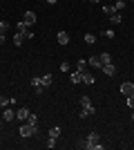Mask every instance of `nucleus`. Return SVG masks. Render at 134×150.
I'll list each match as a JSON object with an SVG mask.
<instances>
[{
  "instance_id": "obj_5",
  "label": "nucleus",
  "mask_w": 134,
  "mask_h": 150,
  "mask_svg": "<svg viewBox=\"0 0 134 150\" xmlns=\"http://www.w3.org/2000/svg\"><path fill=\"white\" fill-rule=\"evenodd\" d=\"M27 117H29V108H18L16 119H18V121H27Z\"/></svg>"
},
{
  "instance_id": "obj_15",
  "label": "nucleus",
  "mask_w": 134,
  "mask_h": 150,
  "mask_svg": "<svg viewBox=\"0 0 134 150\" xmlns=\"http://www.w3.org/2000/svg\"><path fill=\"white\" fill-rule=\"evenodd\" d=\"M22 40H25V36H22V34H18V31H16V34H13V45L18 47V45H22Z\"/></svg>"
},
{
  "instance_id": "obj_17",
  "label": "nucleus",
  "mask_w": 134,
  "mask_h": 150,
  "mask_svg": "<svg viewBox=\"0 0 134 150\" xmlns=\"http://www.w3.org/2000/svg\"><path fill=\"white\" fill-rule=\"evenodd\" d=\"M16 29H18V34H22V36H25L27 31H29V27H27L25 23H22V20H20V23H18V27H16Z\"/></svg>"
},
{
  "instance_id": "obj_7",
  "label": "nucleus",
  "mask_w": 134,
  "mask_h": 150,
  "mask_svg": "<svg viewBox=\"0 0 134 150\" xmlns=\"http://www.w3.org/2000/svg\"><path fill=\"white\" fill-rule=\"evenodd\" d=\"M89 65H92V67H98V69H101L103 67V63H101V56H98V54H94V56H89Z\"/></svg>"
},
{
  "instance_id": "obj_14",
  "label": "nucleus",
  "mask_w": 134,
  "mask_h": 150,
  "mask_svg": "<svg viewBox=\"0 0 134 150\" xmlns=\"http://www.w3.org/2000/svg\"><path fill=\"white\" fill-rule=\"evenodd\" d=\"M98 56H101V63H103V65L112 63V54H107V52H103V54H98Z\"/></svg>"
},
{
  "instance_id": "obj_24",
  "label": "nucleus",
  "mask_w": 134,
  "mask_h": 150,
  "mask_svg": "<svg viewBox=\"0 0 134 150\" xmlns=\"http://www.w3.org/2000/svg\"><path fill=\"white\" fill-rule=\"evenodd\" d=\"M81 105H83V108L92 105V101H89V96H81Z\"/></svg>"
},
{
  "instance_id": "obj_13",
  "label": "nucleus",
  "mask_w": 134,
  "mask_h": 150,
  "mask_svg": "<svg viewBox=\"0 0 134 150\" xmlns=\"http://www.w3.org/2000/svg\"><path fill=\"white\" fill-rule=\"evenodd\" d=\"M83 83L92 85V83H94V74H92V72H83Z\"/></svg>"
},
{
  "instance_id": "obj_9",
  "label": "nucleus",
  "mask_w": 134,
  "mask_h": 150,
  "mask_svg": "<svg viewBox=\"0 0 134 150\" xmlns=\"http://www.w3.org/2000/svg\"><path fill=\"white\" fill-rule=\"evenodd\" d=\"M94 112H96V108H92V105L83 108V110H81V119H87V117H92Z\"/></svg>"
},
{
  "instance_id": "obj_35",
  "label": "nucleus",
  "mask_w": 134,
  "mask_h": 150,
  "mask_svg": "<svg viewBox=\"0 0 134 150\" xmlns=\"http://www.w3.org/2000/svg\"><path fill=\"white\" fill-rule=\"evenodd\" d=\"M132 119H134V110H132Z\"/></svg>"
},
{
  "instance_id": "obj_16",
  "label": "nucleus",
  "mask_w": 134,
  "mask_h": 150,
  "mask_svg": "<svg viewBox=\"0 0 134 150\" xmlns=\"http://www.w3.org/2000/svg\"><path fill=\"white\" fill-rule=\"evenodd\" d=\"M114 11H116L114 5H103V13H105V16H112Z\"/></svg>"
},
{
  "instance_id": "obj_25",
  "label": "nucleus",
  "mask_w": 134,
  "mask_h": 150,
  "mask_svg": "<svg viewBox=\"0 0 134 150\" xmlns=\"http://www.w3.org/2000/svg\"><path fill=\"white\" fill-rule=\"evenodd\" d=\"M36 121H38V117H36L34 112H29V117H27V123H36Z\"/></svg>"
},
{
  "instance_id": "obj_30",
  "label": "nucleus",
  "mask_w": 134,
  "mask_h": 150,
  "mask_svg": "<svg viewBox=\"0 0 134 150\" xmlns=\"http://www.w3.org/2000/svg\"><path fill=\"white\" fill-rule=\"evenodd\" d=\"M128 105L134 108V94H132V96H128Z\"/></svg>"
},
{
  "instance_id": "obj_22",
  "label": "nucleus",
  "mask_w": 134,
  "mask_h": 150,
  "mask_svg": "<svg viewBox=\"0 0 134 150\" xmlns=\"http://www.w3.org/2000/svg\"><path fill=\"white\" fill-rule=\"evenodd\" d=\"M85 43H87V45H94L96 43V36H94V34H85Z\"/></svg>"
},
{
  "instance_id": "obj_19",
  "label": "nucleus",
  "mask_w": 134,
  "mask_h": 150,
  "mask_svg": "<svg viewBox=\"0 0 134 150\" xmlns=\"http://www.w3.org/2000/svg\"><path fill=\"white\" fill-rule=\"evenodd\" d=\"M2 119H5V121H13V110H9V108H7L5 114H2Z\"/></svg>"
},
{
  "instance_id": "obj_20",
  "label": "nucleus",
  "mask_w": 134,
  "mask_h": 150,
  "mask_svg": "<svg viewBox=\"0 0 134 150\" xmlns=\"http://www.w3.org/2000/svg\"><path fill=\"white\" fill-rule=\"evenodd\" d=\"M114 9H116V11H123V9H125V0H116V2H114Z\"/></svg>"
},
{
  "instance_id": "obj_26",
  "label": "nucleus",
  "mask_w": 134,
  "mask_h": 150,
  "mask_svg": "<svg viewBox=\"0 0 134 150\" xmlns=\"http://www.w3.org/2000/svg\"><path fill=\"white\" fill-rule=\"evenodd\" d=\"M76 69H78V72H85V61H83V58H81V61H78Z\"/></svg>"
},
{
  "instance_id": "obj_31",
  "label": "nucleus",
  "mask_w": 134,
  "mask_h": 150,
  "mask_svg": "<svg viewBox=\"0 0 134 150\" xmlns=\"http://www.w3.org/2000/svg\"><path fill=\"white\" fill-rule=\"evenodd\" d=\"M5 43V34H0V45Z\"/></svg>"
},
{
  "instance_id": "obj_2",
  "label": "nucleus",
  "mask_w": 134,
  "mask_h": 150,
  "mask_svg": "<svg viewBox=\"0 0 134 150\" xmlns=\"http://www.w3.org/2000/svg\"><path fill=\"white\" fill-rule=\"evenodd\" d=\"M22 23H25L27 27H32L34 23H36V13H34L32 9H29V11H25V13H22Z\"/></svg>"
},
{
  "instance_id": "obj_23",
  "label": "nucleus",
  "mask_w": 134,
  "mask_h": 150,
  "mask_svg": "<svg viewBox=\"0 0 134 150\" xmlns=\"http://www.w3.org/2000/svg\"><path fill=\"white\" fill-rule=\"evenodd\" d=\"M60 72H65V74H67V72H72V69H69V63H67V61L60 63Z\"/></svg>"
},
{
  "instance_id": "obj_36",
  "label": "nucleus",
  "mask_w": 134,
  "mask_h": 150,
  "mask_svg": "<svg viewBox=\"0 0 134 150\" xmlns=\"http://www.w3.org/2000/svg\"><path fill=\"white\" fill-rule=\"evenodd\" d=\"M132 130H134V128H132Z\"/></svg>"
},
{
  "instance_id": "obj_4",
  "label": "nucleus",
  "mask_w": 134,
  "mask_h": 150,
  "mask_svg": "<svg viewBox=\"0 0 134 150\" xmlns=\"http://www.w3.org/2000/svg\"><path fill=\"white\" fill-rule=\"evenodd\" d=\"M103 74H105V76H114L116 74V67H114V63H107V65H103Z\"/></svg>"
},
{
  "instance_id": "obj_3",
  "label": "nucleus",
  "mask_w": 134,
  "mask_h": 150,
  "mask_svg": "<svg viewBox=\"0 0 134 150\" xmlns=\"http://www.w3.org/2000/svg\"><path fill=\"white\" fill-rule=\"evenodd\" d=\"M121 94H123V96H132V94H134V83L125 81V83L121 85Z\"/></svg>"
},
{
  "instance_id": "obj_10",
  "label": "nucleus",
  "mask_w": 134,
  "mask_h": 150,
  "mask_svg": "<svg viewBox=\"0 0 134 150\" xmlns=\"http://www.w3.org/2000/svg\"><path fill=\"white\" fill-rule=\"evenodd\" d=\"M107 18H109V23H112V25H121V13H119V11H114V13H112V16H107Z\"/></svg>"
},
{
  "instance_id": "obj_32",
  "label": "nucleus",
  "mask_w": 134,
  "mask_h": 150,
  "mask_svg": "<svg viewBox=\"0 0 134 150\" xmlns=\"http://www.w3.org/2000/svg\"><path fill=\"white\" fill-rule=\"evenodd\" d=\"M47 2H49V5H56V2H58V0H47Z\"/></svg>"
},
{
  "instance_id": "obj_11",
  "label": "nucleus",
  "mask_w": 134,
  "mask_h": 150,
  "mask_svg": "<svg viewBox=\"0 0 134 150\" xmlns=\"http://www.w3.org/2000/svg\"><path fill=\"white\" fill-rule=\"evenodd\" d=\"M32 85H34V90L36 88H45L43 85V76H32Z\"/></svg>"
},
{
  "instance_id": "obj_8",
  "label": "nucleus",
  "mask_w": 134,
  "mask_h": 150,
  "mask_svg": "<svg viewBox=\"0 0 134 150\" xmlns=\"http://www.w3.org/2000/svg\"><path fill=\"white\" fill-rule=\"evenodd\" d=\"M69 81L72 83H83V72H78V69H76V72H72V74H69Z\"/></svg>"
},
{
  "instance_id": "obj_1",
  "label": "nucleus",
  "mask_w": 134,
  "mask_h": 150,
  "mask_svg": "<svg viewBox=\"0 0 134 150\" xmlns=\"http://www.w3.org/2000/svg\"><path fill=\"white\" fill-rule=\"evenodd\" d=\"M36 132H38L36 123H25V125H20V137H32V134H36Z\"/></svg>"
},
{
  "instance_id": "obj_33",
  "label": "nucleus",
  "mask_w": 134,
  "mask_h": 150,
  "mask_svg": "<svg viewBox=\"0 0 134 150\" xmlns=\"http://www.w3.org/2000/svg\"><path fill=\"white\" fill-rule=\"evenodd\" d=\"M2 121H5V119H0V128H2Z\"/></svg>"
},
{
  "instance_id": "obj_34",
  "label": "nucleus",
  "mask_w": 134,
  "mask_h": 150,
  "mask_svg": "<svg viewBox=\"0 0 134 150\" xmlns=\"http://www.w3.org/2000/svg\"><path fill=\"white\" fill-rule=\"evenodd\" d=\"M89 2H98V0H89Z\"/></svg>"
},
{
  "instance_id": "obj_29",
  "label": "nucleus",
  "mask_w": 134,
  "mask_h": 150,
  "mask_svg": "<svg viewBox=\"0 0 134 150\" xmlns=\"http://www.w3.org/2000/svg\"><path fill=\"white\" fill-rule=\"evenodd\" d=\"M54 146H56V139L49 137V139H47V148H54Z\"/></svg>"
},
{
  "instance_id": "obj_18",
  "label": "nucleus",
  "mask_w": 134,
  "mask_h": 150,
  "mask_svg": "<svg viewBox=\"0 0 134 150\" xmlns=\"http://www.w3.org/2000/svg\"><path fill=\"white\" fill-rule=\"evenodd\" d=\"M51 83H54V76H51V74H45L43 76V85L47 88V85H51Z\"/></svg>"
},
{
  "instance_id": "obj_27",
  "label": "nucleus",
  "mask_w": 134,
  "mask_h": 150,
  "mask_svg": "<svg viewBox=\"0 0 134 150\" xmlns=\"http://www.w3.org/2000/svg\"><path fill=\"white\" fill-rule=\"evenodd\" d=\"M5 105H9V99H7V96H0V108H5Z\"/></svg>"
},
{
  "instance_id": "obj_6",
  "label": "nucleus",
  "mask_w": 134,
  "mask_h": 150,
  "mask_svg": "<svg viewBox=\"0 0 134 150\" xmlns=\"http://www.w3.org/2000/svg\"><path fill=\"white\" fill-rule=\"evenodd\" d=\"M56 40H58V45H67V43H69L67 31H58V34H56Z\"/></svg>"
},
{
  "instance_id": "obj_12",
  "label": "nucleus",
  "mask_w": 134,
  "mask_h": 150,
  "mask_svg": "<svg viewBox=\"0 0 134 150\" xmlns=\"http://www.w3.org/2000/svg\"><path fill=\"white\" fill-rule=\"evenodd\" d=\"M49 137H54V139L60 137V125H51L49 128Z\"/></svg>"
},
{
  "instance_id": "obj_28",
  "label": "nucleus",
  "mask_w": 134,
  "mask_h": 150,
  "mask_svg": "<svg viewBox=\"0 0 134 150\" xmlns=\"http://www.w3.org/2000/svg\"><path fill=\"white\" fill-rule=\"evenodd\" d=\"M103 36H105V38H114V31H112V29H105V31H103Z\"/></svg>"
},
{
  "instance_id": "obj_21",
  "label": "nucleus",
  "mask_w": 134,
  "mask_h": 150,
  "mask_svg": "<svg viewBox=\"0 0 134 150\" xmlns=\"http://www.w3.org/2000/svg\"><path fill=\"white\" fill-rule=\"evenodd\" d=\"M9 31V23L7 20H0V34H7Z\"/></svg>"
}]
</instances>
